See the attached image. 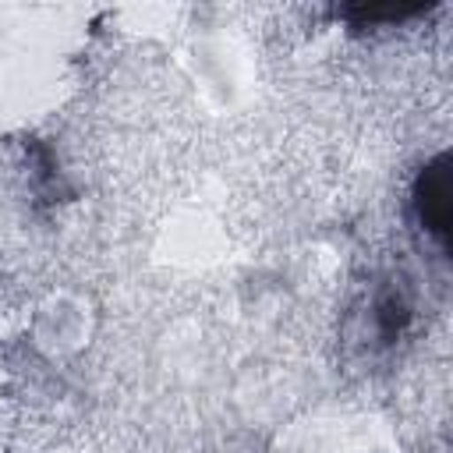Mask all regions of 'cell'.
Returning a JSON list of instances; mask_svg holds the SVG:
<instances>
[{
	"label": "cell",
	"mask_w": 453,
	"mask_h": 453,
	"mask_svg": "<svg viewBox=\"0 0 453 453\" xmlns=\"http://www.w3.org/2000/svg\"><path fill=\"white\" fill-rule=\"evenodd\" d=\"M449 212H453V202H449V159L439 156L418 180V216L421 223L439 237L446 241L449 234Z\"/></svg>",
	"instance_id": "1"
}]
</instances>
